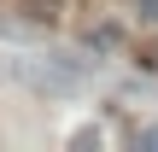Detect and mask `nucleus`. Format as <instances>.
<instances>
[{
    "mask_svg": "<svg viewBox=\"0 0 158 152\" xmlns=\"http://www.w3.org/2000/svg\"><path fill=\"white\" fill-rule=\"evenodd\" d=\"M12 76H18L23 88L47 94V100H70V94H76V88H70V76H64L53 59H12Z\"/></svg>",
    "mask_w": 158,
    "mask_h": 152,
    "instance_id": "nucleus-1",
    "label": "nucleus"
},
{
    "mask_svg": "<svg viewBox=\"0 0 158 152\" xmlns=\"http://www.w3.org/2000/svg\"><path fill=\"white\" fill-rule=\"evenodd\" d=\"M88 41H94L100 53H111V47H123V29H117V23H100V29H94Z\"/></svg>",
    "mask_w": 158,
    "mask_h": 152,
    "instance_id": "nucleus-2",
    "label": "nucleus"
},
{
    "mask_svg": "<svg viewBox=\"0 0 158 152\" xmlns=\"http://www.w3.org/2000/svg\"><path fill=\"white\" fill-rule=\"evenodd\" d=\"M135 146H141V152H158V123H147V129H135Z\"/></svg>",
    "mask_w": 158,
    "mask_h": 152,
    "instance_id": "nucleus-3",
    "label": "nucleus"
},
{
    "mask_svg": "<svg viewBox=\"0 0 158 152\" xmlns=\"http://www.w3.org/2000/svg\"><path fill=\"white\" fill-rule=\"evenodd\" d=\"M141 18H147V23L158 29V0H141Z\"/></svg>",
    "mask_w": 158,
    "mask_h": 152,
    "instance_id": "nucleus-4",
    "label": "nucleus"
}]
</instances>
